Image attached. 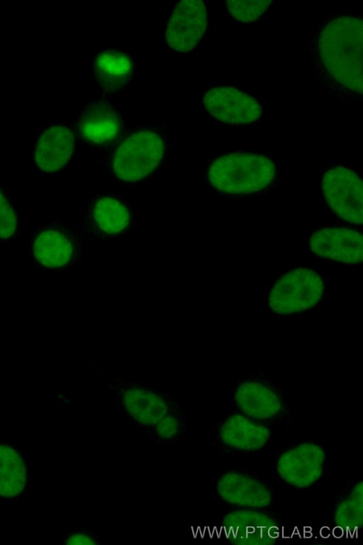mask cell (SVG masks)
I'll return each instance as SVG.
<instances>
[{"label":"cell","instance_id":"19","mask_svg":"<svg viewBox=\"0 0 363 545\" xmlns=\"http://www.w3.org/2000/svg\"><path fill=\"white\" fill-rule=\"evenodd\" d=\"M94 219L97 226L109 234L124 230L130 220L126 207L119 201L110 197L97 201L94 207Z\"/></svg>","mask_w":363,"mask_h":545},{"label":"cell","instance_id":"3","mask_svg":"<svg viewBox=\"0 0 363 545\" xmlns=\"http://www.w3.org/2000/svg\"><path fill=\"white\" fill-rule=\"evenodd\" d=\"M164 143L157 133L143 131L127 138L115 152L113 169L126 182H136L150 175L159 165Z\"/></svg>","mask_w":363,"mask_h":545},{"label":"cell","instance_id":"23","mask_svg":"<svg viewBox=\"0 0 363 545\" xmlns=\"http://www.w3.org/2000/svg\"><path fill=\"white\" fill-rule=\"evenodd\" d=\"M16 215L0 191V238L6 239L16 229Z\"/></svg>","mask_w":363,"mask_h":545},{"label":"cell","instance_id":"13","mask_svg":"<svg viewBox=\"0 0 363 545\" xmlns=\"http://www.w3.org/2000/svg\"><path fill=\"white\" fill-rule=\"evenodd\" d=\"M74 148L72 131L66 126L55 125L45 131L38 138L35 160L42 170L52 172L62 168Z\"/></svg>","mask_w":363,"mask_h":545},{"label":"cell","instance_id":"2","mask_svg":"<svg viewBox=\"0 0 363 545\" xmlns=\"http://www.w3.org/2000/svg\"><path fill=\"white\" fill-rule=\"evenodd\" d=\"M275 175L274 163L268 157L251 153H232L213 161L208 177L211 185L220 192L247 194L266 189Z\"/></svg>","mask_w":363,"mask_h":545},{"label":"cell","instance_id":"17","mask_svg":"<svg viewBox=\"0 0 363 545\" xmlns=\"http://www.w3.org/2000/svg\"><path fill=\"white\" fill-rule=\"evenodd\" d=\"M33 252L37 260L47 268H59L71 260L73 247L67 236L59 231L48 229L35 238Z\"/></svg>","mask_w":363,"mask_h":545},{"label":"cell","instance_id":"20","mask_svg":"<svg viewBox=\"0 0 363 545\" xmlns=\"http://www.w3.org/2000/svg\"><path fill=\"white\" fill-rule=\"evenodd\" d=\"M362 515L363 484L360 481L352 487L345 497L338 504L335 510V521L337 527L343 528L352 536L350 530L353 528L357 533L358 528L362 524Z\"/></svg>","mask_w":363,"mask_h":545},{"label":"cell","instance_id":"5","mask_svg":"<svg viewBox=\"0 0 363 545\" xmlns=\"http://www.w3.org/2000/svg\"><path fill=\"white\" fill-rule=\"evenodd\" d=\"M118 396L125 413L149 435L167 416L182 412L167 395L145 386L125 385L118 390Z\"/></svg>","mask_w":363,"mask_h":545},{"label":"cell","instance_id":"21","mask_svg":"<svg viewBox=\"0 0 363 545\" xmlns=\"http://www.w3.org/2000/svg\"><path fill=\"white\" fill-rule=\"evenodd\" d=\"M223 525L220 528H234L251 527L273 526L274 520L270 516L257 511L250 510H235L227 514L223 520Z\"/></svg>","mask_w":363,"mask_h":545},{"label":"cell","instance_id":"16","mask_svg":"<svg viewBox=\"0 0 363 545\" xmlns=\"http://www.w3.org/2000/svg\"><path fill=\"white\" fill-rule=\"evenodd\" d=\"M133 65L126 54L108 50L98 55L94 63L96 78L106 92L120 89L130 79Z\"/></svg>","mask_w":363,"mask_h":545},{"label":"cell","instance_id":"12","mask_svg":"<svg viewBox=\"0 0 363 545\" xmlns=\"http://www.w3.org/2000/svg\"><path fill=\"white\" fill-rule=\"evenodd\" d=\"M235 399L245 414L255 419L274 418L283 409V402L277 391L262 381L242 382L236 389Z\"/></svg>","mask_w":363,"mask_h":545},{"label":"cell","instance_id":"4","mask_svg":"<svg viewBox=\"0 0 363 545\" xmlns=\"http://www.w3.org/2000/svg\"><path fill=\"white\" fill-rule=\"evenodd\" d=\"M323 282L308 268H297L284 274L274 285L269 304L276 313L289 314L315 305L321 298Z\"/></svg>","mask_w":363,"mask_h":545},{"label":"cell","instance_id":"24","mask_svg":"<svg viewBox=\"0 0 363 545\" xmlns=\"http://www.w3.org/2000/svg\"><path fill=\"white\" fill-rule=\"evenodd\" d=\"M66 544H96L99 543L98 537L89 531H77L69 534L65 539Z\"/></svg>","mask_w":363,"mask_h":545},{"label":"cell","instance_id":"6","mask_svg":"<svg viewBox=\"0 0 363 545\" xmlns=\"http://www.w3.org/2000/svg\"><path fill=\"white\" fill-rule=\"evenodd\" d=\"M322 189L331 209L344 220L362 224L363 217V185L352 170L335 167L328 170Z\"/></svg>","mask_w":363,"mask_h":545},{"label":"cell","instance_id":"18","mask_svg":"<svg viewBox=\"0 0 363 545\" xmlns=\"http://www.w3.org/2000/svg\"><path fill=\"white\" fill-rule=\"evenodd\" d=\"M26 478V468L21 455L9 446L0 445V495H18L25 488Z\"/></svg>","mask_w":363,"mask_h":545},{"label":"cell","instance_id":"15","mask_svg":"<svg viewBox=\"0 0 363 545\" xmlns=\"http://www.w3.org/2000/svg\"><path fill=\"white\" fill-rule=\"evenodd\" d=\"M121 126V119L106 103L99 101L89 105L79 121V131L88 141L102 143L112 141Z\"/></svg>","mask_w":363,"mask_h":545},{"label":"cell","instance_id":"14","mask_svg":"<svg viewBox=\"0 0 363 545\" xmlns=\"http://www.w3.org/2000/svg\"><path fill=\"white\" fill-rule=\"evenodd\" d=\"M218 434L223 444L243 451L262 448L270 436L267 426L240 414L228 417L220 426Z\"/></svg>","mask_w":363,"mask_h":545},{"label":"cell","instance_id":"7","mask_svg":"<svg viewBox=\"0 0 363 545\" xmlns=\"http://www.w3.org/2000/svg\"><path fill=\"white\" fill-rule=\"evenodd\" d=\"M325 453L319 444L313 442L298 444L279 456L277 469L280 478L289 485L304 488L321 477Z\"/></svg>","mask_w":363,"mask_h":545},{"label":"cell","instance_id":"10","mask_svg":"<svg viewBox=\"0 0 363 545\" xmlns=\"http://www.w3.org/2000/svg\"><path fill=\"white\" fill-rule=\"evenodd\" d=\"M309 248L322 257L357 263L363 258V236L359 232L350 229L323 228L311 235Z\"/></svg>","mask_w":363,"mask_h":545},{"label":"cell","instance_id":"11","mask_svg":"<svg viewBox=\"0 0 363 545\" xmlns=\"http://www.w3.org/2000/svg\"><path fill=\"white\" fill-rule=\"evenodd\" d=\"M216 488L225 501L244 507H265L272 500L271 491L264 483L240 472L229 471L222 474Z\"/></svg>","mask_w":363,"mask_h":545},{"label":"cell","instance_id":"1","mask_svg":"<svg viewBox=\"0 0 363 545\" xmlns=\"http://www.w3.org/2000/svg\"><path fill=\"white\" fill-rule=\"evenodd\" d=\"M361 17L340 14L324 22L312 43V62L328 90L340 97L362 94Z\"/></svg>","mask_w":363,"mask_h":545},{"label":"cell","instance_id":"22","mask_svg":"<svg viewBox=\"0 0 363 545\" xmlns=\"http://www.w3.org/2000/svg\"><path fill=\"white\" fill-rule=\"evenodd\" d=\"M225 3L229 13L236 20L251 23L268 9L272 1H227Z\"/></svg>","mask_w":363,"mask_h":545},{"label":"cell","instance_id":"8","mask_svg":"<svg viewBox=\"0 0 363 545\" xmlns=\"http://www.w3.org/2000/svg\"><path fill=\"white\" fill-rule=\"evenodd\" d=\"M207 22V10L203 1H181L174 7L169 19L165 40L174 50L189 52L202 38Z\"/></svg>","mask_w":363,"mask_h":545},{"label":"cell","instance_id":"9","mask_svg":"<svg viewBox=\"0 0 363 545\" xmlns=\"http://www.w3.org/2000/svg\"><path fill=\"white\" fill-rule=\"evenodd\" d=\"M203 101L211 116L227 124L250 123L262 114V106L255 98L232 87L210 89Z\"/></svg>","mask_w":363,"mask_h":545}]
</instances>
